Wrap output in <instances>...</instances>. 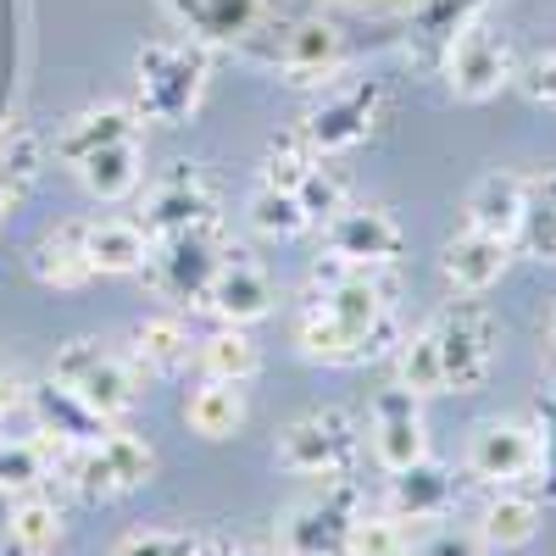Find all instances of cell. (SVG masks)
<instances>
[{"label": "cell", "mask_w": 556, "mask_h": 556, "mask_svg": "<svg viewBox=\"0 0 556 556\" xmlns=\"http://www.w3.org/2000/svg\"><path fill=\"white\" fill-rule=\"evenodd\" d=\"M206 45L201 39H151L134 56V112L146 123H190L206 101Z\"/></svg>", "instance_id": "1"}, {"label": "cell", "mask_w": 556, "mask_h": 556, "mask_svg": "<svg viewBox=\"0 0 556 556\" xmlns=\"http://www.w3.org/2000/svg\"><path fill=\"white\" fill-rule=\"evenodd\" d=\"M228 256H235V240H228V228L217 217V223L178 228V235H156L151 240V256H146V267H139V273H146V285H151L156 301L201 312L212 278H217V267Z\"/></svg>", "instance_id": "2"}, {"label": "cell", "mask_w": 556, "mask_h": 556, "mask_svg": "<svg viewBox=\"0 0 556 556\" xmlns=\"http://www.w3.org/2000/svg\"><path fill=\"white\" fill-rule=\"evenodd\" d=\"M429 340L440 351V374H445V395H473L484 390L490 367H495V351H501V323L484 301L473 295H451L429 323Z\"/></svg>", "instance_id": "3"}, {"label": "cell", "mask_w": 556, "mask_h": 556, "mask_svg": "<svg viewBox=\"0 0 556 556\" xmlns=\"http://www.w3.org/2000/svg\"><path fill=\"white\" fill-rule=\"evenodd\" d=\"M362 518V484L345 479H323L312 495L285 506L278 518V556H345V540Z\"/></svg>", "instance_id": "4"}, {"label": "cell", "mask_w": 556, "mask_h": 556, "mask_svg": "<svg viewBox=\"0 0 556 556\" xmlns=\"http://www.w3.org/2000/svg\"><path fill=\"white\" fill-rule=\"evenodd\" d=\"M362 456V429L345 406H317L301 412L295 424L278 429V468L301 479H345L356 473Z\"/></svg>", "instance_id": "5"}, {"label": "cell", "mask_w": 556, "mask_h": 556, "mask_svg": "<svg viewBox=\"0 0 556 556\" xmlns=\"http://www.w3.org/2000/svg\"><path fill=\"white\" fill-rule=\"evenodd\" d=\"M390 117V84L384 78H345V84H329L317 96V106L301 117V134L323 156H340V151H356L379 134V123Z\"/></svg>", "instance_id": "6"}, {"label": "cell", "mask_w": 556, "mask_h": 556, "mask_svg": "<svg viewBox=\"0 0 556 556\" xmlns=\"http://www.w3.org/2000/svg\"><path fill=\"white\" fill-rule=\"evenodd\" d=\"M51 379H62L73 395H84L101 417H123L146 395V374L134 367V356L112 351L101 340H67L51 362Z\"/></svg>", "instance_id": "7"}, {"label": "cell", "mask_w": 556, "mask_h": 556, "mask_svg": "<svg viewBox=\"0 0 556 556\" xmlns=\"http://www.w3.org/2000/svg\"><path fill=\"white\" fill-rule=\"evenodd\" d=\"M67 462V479L78 490V501L89 506H106V501H123L134 490H146L151 473H156V451L146 440H134V434H106L96 445H78L62 456Z\"/></svg>", "instance_id": "8"}, {"label": "cell", "mask_w": 556, "mask_h": 556, "mask_svg": "<svg viewBox=\"0 0 556 556\" xmlns=\"http://www.w3.org/2000/svg\"><path fill=\"white\" fill-rule=\"evenodd\" d=\"M217 217H223V190L195 162H173L146 190V206H139V228H146L151 240L178 235V228H195V223H217Z\"/></svg>", "instance_id": "9"}, {"label": "cell", "mask_w": 556, "mask_h": 556, "mask_svg": "<svg viewBox=\"0 0 556 556\" xmlns=\"http://www.w3.org/2000/svg\"><path fill=\"white\" fill-rule=\"evenodd\" d=\"M178 17L190 23L201 45H228V51H262L273 56L285 17L273 0H178Z\"/></svg>", "instance_id": "10"}, {"label": "cell", "mask_w": 556, "mask_h": 556, "mask_svg": "<svg viewBox=\"0 0 556 556\" xmlns=\"http://www.w3.org/2000/svg\"><path fill=\"white\" fill-rule=\"evenodd\" d=\"M440 73H445V84H451L456 101H490V96H501L506 84H518L513 39L479 17V23L445 51V67H440Z\"/></svg>", "instance_id": "11"}, {"label": "cell", "mask_w": 556, "mask_h": 556, "mask_svg": "<svg viewBox=\"0 0 556 556\" xmlns=\"http://www.w3.org/2000/svg\"><path fill=\"white\" fill-rule=\"evenodd\" d=\"M367 434H374V456L384 473H401L412 462L429 456V424H424V395L406 384H390L367 401Z\"/></svg>", "instance_id": "12"}, {"label": "cell", "mask_w": 556, "mask_h": 556, "mask_svg": "<svg viewBox=\"0 0 556 556\" xmlns=\"http://www.w3.org/2000/svg\"><path fill=\"white\" fill-rule=\"evenodd\" d=\"M401 251H406V235L384 206H345L323 223V256H334L345 267H390Z\"/></svg>", "instance_id": "13"}, {"label": "cell", "mask_w": 556, "mask_h": 556, "mask_svg": "<svg viewBox=\"0 0 556 556\" xmlns=\"http://www.w3.org/2000/svg\"><path fill=\"white\" fill-rule=\"evenodd\" d=\"M267 62L285 73V84H301V89L306 84H329L345 67V34L329 17H290Z\"/></svg>", "instance_id": "14"}, {"label": "cell", "mask_w": 556, "mask_h": 556, "mask_svg": "<svg viewBox=\"0 0 556 556\" xmlns=\"http://www.w3.org/2000/svg\"><path fill=\"white\" fill-rule=\"evenodd\" d=\"M273 301H278L273 273H267L262 262H251V256L235 245V256L217 267V278H212V290H206L201 312H212L217 323H228V329H245V323H262V317L273 312Z\"/></svg>", "instance_id": "15"}, {"label": "cell", "mask_w": 556, "mask_h": 556, "mask_svg": "<svg viewBox=\"0 0 556 556\" xmlns=\"http://www.w3.org/2000/svg\"><path fill=\"white\" fill-rule=\"evenodd\" d=\"M28 412H34L39 434L51 440L62 456H67V451H78V445H96V440H106V434H112V417H101L84 395H73L62 379L34 384V390H28Z\"/></svg>", "instance_id": "16"}, {"label": "cell", "mask_w": 556, "mask_h": 556, "mask_svg": "<svg viewBox=\"0 0 556 556\" xmlns=\"http://www.w3.org/2000/svg\"><path fill=\"white\" fill-rule=\"evenodd\" d=\"M534 468H540V445H534L529 424H484L468 445V473L479 484L513 490V484L534 479Z\"/></svg>", "instance_id": "17"}, {"label": "cell", "mask_w": 556, "mask_h": 556, "mask_svg": "<svg viewBox=\"0 0 556 556\" xmlns=\"http://www.w3.org/2000/svg\"><path fill=\"white\" fill-rule=\"evenodd\" d=\"M513 240H501V235H479V228H462L456 240H445L440 251V278L451 285V295H484L495 290L506 267H513Z\"/></svg>", "instance_id": "18"}, {"label": "cell", "mask_w": 556, "mask_h": 556, "mask_svg": "<svg viewBox=\"0 0 556 556\" xmlns=\"http://www.w3.org/2000/svg\"><path fill=\"white\" fill-rule=\"evenodd\" d=\"M451 506H456V473L445 462L424 456L412 468L390 473V513L401 523H440V518H451Z\"/></svg>", "instance_id": "19"}, {"label": "cell", "mask_w": 556, "mask_h": 556, "mask_svg": "<svg viewBox=\"0 0 556 556\" xmlns=\"http://www.w3.org/2000/svg\"><path fill=\"white\" fill-rule=\"evenodd\" d=\"M484 17V0H424L412 12V62L445 67V51Z\"/></svg>", "instance_id": "20"}, {"label": "cell", "mask_w": 556, "mask_h": 556, "mask_svg": "<svg viewBox=\"0 0 556 556\" xmlns=\"http://www.w3.org/2000/svg\"><path fill=\"white\" fill-rule=\"evenodd\" d=\"M84 228L89 223H56V228H45L39 245L28 251V267L45 290H84L89 278H96V267H89V251H84Z\"/></svg>", "instance_id": "21"}, {"label": "cell", "mask_w": 556, "mask_h": 556, "mask_svg": "<svg viewBox=\"0 0 556 556\" xmlns=\"http://www.w3.org/2000/svg\"><path fill=\"white\" fill-rule=\"evenodd\" d=\"M139 117L134 106H89V112H78L67 128H62V139H56V156L67 162V167H78L84 156H96V151H106V146H123V139H139Z\"/></svg>", "instance_id": "22"}, {"label": "cell", "mask_w": 556, "mask_h": 556, "mask_svg": "<svg viewBox=\"0 0 556 556\" xmlns=\"http://www.w3.org/2000/svg\"><path fill=\"white\" fill-rule=\"evenodd\" d=\"M84 251H89V267L96 278H117V273H139L151 256V235L128 217H101L84 228Z\"/></svg>", "instance_id": "23"}, {"label": "cell", "mask_w": 556, "mask_h": 556, "mask_svg": "<svg viewBox=\"0 0 556 556\" xmlns=\"http://www.w3.org/2000/svg\"><path fill=\"white\" fill-rule=\"evenodd\" d=\"M513 251L529 262H556V167L523 178V217H518Z\"/></svg>", "instance_id": "24"}, {"label": "cell", "mask_w": 556, "mask_h": 556, "mask_svg": "<svg viewBox=\"0 0 556 556\" xmlns=\"http://www.w3.org/2000/svg\"><path fill=\"white\" fill-rule=\"evenodd\" d=\"M184 424L201 440H235L245 429V390L228 379H201L184 401Z\"/></svg>", "instance_id": "25"}, {"label": "cell", "mask_w": 556, "mask_h": 556, "mask_svg": "<svg viewBox=\"0 0 556 556\" xmlns=\"http://www.w3.org/2000/svg\"><path fill=\"white\" fill-rule=\"evenodd\" d=\"M190 329H184L178 317H146V323H134V345H128V356H134V367L139 374H156V379H173V374H184L190 367Z\"/></svg>", "instance_id": "26"}, {"label": "cell", "mask_w": 556, "mask_h": 556, "mask_svg": "<svg viewBox=\"0 0 556 556\" xmlns=\"http://www.w3.org/2000/svg\"><path fill=\"white\" fill-rule=\"evenodd\" d=\"M518 217H523V178L518 173H484L473 184V195H468V228L513 240Z\"/></svg>", "instance_id": "27"}, {"label": "cell", "mask_w": 556, "mask_h": 556, "mask_svg": "<svg viewBox=\"0 0 556 556\" xmlns=\"http://www.w3.org/2000/svg\"><path fill=\"white\" fill-rule=\"evenodd\" d=\"M62 506L45 501V495H23L12 506L7 529H0V545H7V556H51L62 545Z\"/></svg>", "instance_id": "28"}, {"label": "cell", "mask_w": 556, "mask_h": 556, "mask_svg": "<svg viewBox=\"0 0 556 556\" xmlns=\"http://www.w3.org/2000/svg\"><path fill=\"white\" fill-rule=\"evenodd\" d=\"M73 173L96 201H123V195L139 190V178H146V156H139V139H123V146H106L96 156H84Z\"/></svg>", "instance_id": "29"}, {"label": "cell", "mask_w": 556, "mask_h": 556, "mask_svg": "<svg viewBox=\"0 0 556 556\" xmlns=\"http://www.w3.org/2000/svg\"><path fill=\"white\" fill-rule=\"evenodd\" d=\"M540 534V495H518V490H501L484 518H479V540L495 551H518Z\"/></svg>", "instance_id": "30"}, {"label": "cell", "mask_w": 556, "mask_h": 556, "mask_svg": "<svg viewBox=\"0 0 556 556\" xmlns=\"http://www.w3.org/2000/svg\"><path fill=\"white\" fill-rule=\"evenodd\" d=\"M195 356H201V374H206V379L245 384V379L262 374V351H256V340H251L245 329H228V323H223L217 334H206V340L195 345Z\"/></svg>", "instance_id": "31"}, {"label": "cell", "mask_w": 556, "mask_h": 556, "mask_svg": "<svg viewBox=\"0 0 556 556\" xmlns=\"http://www.w3.org/2000/svg\"><path fill=\"white\" fill-rule=\"evenodd\" d=\"M56 445L45 434H0V490L28 495L34 484H45V473L56 468Z\"/></svg>", "instance_id": "32"}, {"label": "cell", "mask_w": 556, "mask_h": 556, "mask_svg": "<svg viewBox=\"0 0 556 556\" xmlns=\"http://www.w3.org/2000/svg\"><path fill=\"white\" fill-rule=\"evenodd\" d=\"M245 217H251L256 235H267V240H295V235H306V228H312L301 195L295 190H273V184H256V190H251Z\"/></svg>", "instance_id": "33"}, {"label": "cell", "mask_w": 556, "mask_h": 556, "mask_svg": "<svg viewBox=\"0 0 556 556\" xmlns=\"http://www.w3.org/2000/svg\"><path fill=\"white\" fill-rule=\"evenodd\" d=\"M317 162H323V151L312 146V139H306L301 128H290V134L267 139V156H262V184H273V190H301L306 173H312Z\"/></svg>", "instance_id": "34"}, {"label": "cell", "mask_w": 556, "mask_h": 556, "mask_svg": "<svg viewBox=\"0 0 556 556\" xmlns=\"http://www.w3.org/2000/svg\"><path fill=\"white\" fill-rule=\"evenodd\" d=\"M395 384H406L412 395H445L440 351H434L429 329H417V334H401V345H395Z\"/></svg>", "instance_id": "35"}, {"label": "cell", "mask_w": 556, "mask_h": 556, "mask_svg": "<svg viewBox=\"0 0 556 556\" xmlns=\"http://www.w3.org/2000/svg\"><path fill=\"white\" fill-rule=\"evenodd\" d=\"M301 206H306V217H312V228H323L334 212H345L351 206V178H345V167L334 162V156H323L312 173H306V184H301Z\"/></svg>", "instance_id": "36"}, {"label": "cell", "mask_w": 556, "mask_h": 556, "mask_svg": "<svg viewBox=\"0 0 556 556\" xmlns=\"http://www.w3.org/2000/svg\"><path fill=\"white\" fill-rule=\"evenodd\" d=\"M529 417H534L529 429H534V445H540V468H534V495L556 506V379L534 390V406H529Z\"/></svg>", "instance_id": "37"}, {"label": "cell", "mask_w": 556, "mask_h": 556, "mask_svg": "<svg viewBox=\"0 0 556 556\" xmlns=\"http://www.w3.org/2000/svg\"><path fill=\"white\" fill-rule=\"evenodd\" d=\"M345 556H412V540H406L395 513H374V518L362 513L351 540H345Z\"/></svg>", "instance_id": "38"}, {"label": "cell", "mask_w": 556, "mask_h": 556, "mask_svg": "<svg viewBox=\"0 0 556 556\" xmlns=\"http://www.w3.org/2000/svg\"><path fill=\"white\" fill-rule=\"evenodd\" d=\"M112 556H201V534H178V529H146L112 545Z\"/></svg>", "instance_id": "39"}, {"label": "cell", "mask_w": 556, "mask_h": 556, "mask_svg": "<svg viewBox=\"0 0 556 556\" xmlns=\"http://www.w3.org/2000/svg\"><path fill=\"white\" fill-rule=\"evenodd\" d=\"M412 556H484V540L479 529H434Z\"/></svg>", "instance_id": "40"}, {"label": "cell", "mask_w": 556, "mask_h": 556, "mask_svg": "<svg viewBox=\"0 0 556 556\" xmlns=\"http://www.w3.org/2000/svg\"><path fill=\"white\" fill-rule=\"evenodd\" d=\"M518 84H523V96H529V101L556 106V51H551V56H534V62L518 73Z\"/></svg>", "instance_id": "41"}, {"label": "cell", "mask_w": 556, "mask_h": 556, "mask_svg": "<svg viewBox=\"0 0 556 556\" xmlns=\"http://www.w3.org/2000/svg\"><path fill=\"white\" fill-rule=\"evenodd\" d=\"M340 7H351V12H374V17H412L424 0H340Z\"/></svg>", "instance_id": "42"}, {"label": "cell", "mask_w": 556, "mask_h": 556, "mask_svg": "<svg viewBox=\"0 0 556 556\" xmlns=\"http://www.w3.org/2000/svg\"><path fill=\"white\" fill-rule=\"evenodd\" d=\"M212 556H278V545H262V540H206Z\"/></svg>", "instance_id": "43"}, {"label": "cell", "mask_w": 556, "mask_h": 556, "mask_svg": "<svg viewBox=\"0 0 556 556\" xmlns=\"http://www.w3.org/2000/svg\"><path fill=\"white\" fill-rule=\"evenodd\" d=\"M17 401H23V384H17V374H12V367H0V417H7Z\"/></svg>", "instance_id": "44"}, {"label": "cell", "mask_w": 556, "mask_h": 556, "mask_svg": "<svg viewBox=\"0 0 556 556\" xmlns=\"http://www.w3.org/2000/svg\"><path fill=\"white\" fill-rule=\"evenodd\" d=\"M7 201H12V184H0V212H7Z\"/></svg>", "instance_id": "45"}, {"label": "cell", "mask_w": 556, "mask_h": 556, "mask_svg": "<svg viewBox=\"0 0 556 556\" xmlns=\"http://www.w3.org/2000/svg\"><path fill=\"white\" fill-rule=\"evenodd\" d=\"M551 340H556V306H551Z\"/></svg>", "instance_id": "46"}]
</instances>
